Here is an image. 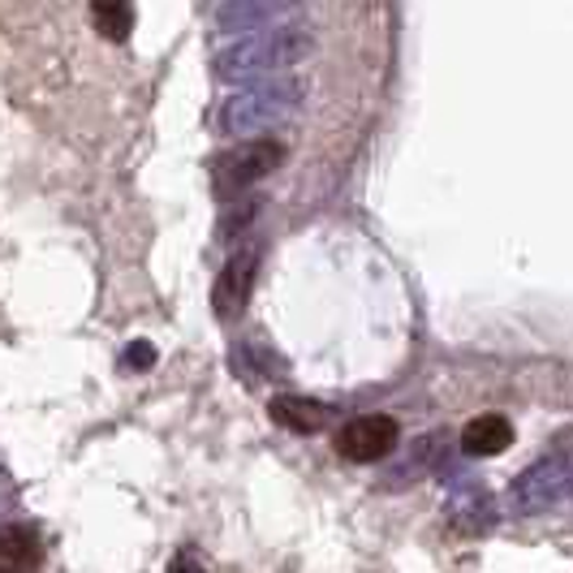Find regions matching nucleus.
Here are the masks:
<instances>
[{
    "label": "nucleus",
    "mask_w": 573,
    "mask_h": 573,
    "mask_svg": "<svg viewBox=\"0 0 573 573\" xmlns=\"http://www.w3.org/2000/svg\"><path fill=\"white\" fill-rule=\"evenodd\" d=\"M397 444H401V427H397V418L388 415H359L337 431V453L345 462H354V466L384 462Z\"/></svg>",
    "instance_id": "obj_1"
},
{
    "label": "nucleus",
    "mask_w": 573,
    "mask_h": 573,
    "mask_svg": "<svg viewBox=\"0 0 573 573\" xmlns=\"http://www.w3.org/2000/svg\"><path fill=\"white\" fill-rule=\"evenodd\" d=\"M280 143H272V139H255V143H242L238 152H229V156L220 159V181L224 186H233V190H242V186H251V181H260L267 177L276 164H280Z\"/></svg>",
    "instance_id": "obj_2"
},
{
    "label": "nucleus",
    "mask_w": 573,
    "mask_h": 573,
    "mask_svg": "<svg viewBox=\"0 0 573 573\" xmlns=\"http://www.w3.org/2000/svg\"><path fill=\"white\" fill-rule=\"evenodd\" d=\"M255 263H260L255 251H238L233 260L224 263V272L216 280V315L220 319H238L242 315L251 289H255Z\"/></svg>",
    "instance_id": "obj_3"
},
{
    "label": "nucleus",
    "mask_w": 573,
    "mask_h": 573,
    "mask_svg": "<svg viewBox=\"0 0 573 573\" xmlns=\"http://www.w3.org/2000/svg\"><path fill=\"white\" fill-rule=\"evenodd\" d=\"M514 444V422L505 415H478L462 431V449L470 458H500Z\"/></svg>",
    "instance_id": "obj_4"
},
{
    "label": "nucleus",
    "mask_w": 573,
    "mask_h": 573,
    "mask_svg": "<svg viewBox=\"0 0 573 573\" xmlns=\"http://www.w3.org/2000/svg\"><path fill=\"white\" fill-rule=\"evenodd\" d=\"M267 415L276 427H285V431H294V436H315V431H323L328 427V406L323 401H315V397H276L272 406H267Z\"/></svg>",
    "instance_id": "obj_5"
},
{
    "label": "nucleus",
    "mask_w": 573,
    "mask_h": 573,
    "mask_svg": "<svg viewBox=\"0 0 573 573\" xmlns=\"http://www.w3.org/2000/svg\"><path fill=\"white\" fill-rule=\"evenodd\" d=\"M40 565V539L26 526H0V573H31Z\"/></svg>",
    "instance_id": "obj_6"
},
{
    "label": "nucleus",
    "mask_w": 573,
    "mask_h": 573,
    "mask_svg": "<svg viewBox=\"0 0 573 573\" xmlns=\"http://www.w3.org/2000/svg\"><path fill=\"white\" fill-rule=\"evenodd\" d=\"M91 22L108 44H125L134 31V9L130 4H91Z\"/></svg>",
    "instance_id": "obj_7"
},
{
    "label": "nucleus",
    "mask_w": 573,
    "mask_h": 573,
    "mask_svg": "<svg viewBox=\"0 0 573 573\" xmlns=\"http://www.w3.org/2000/svg\"><path fill=\"white\" fill-rule=\"evenodd\" d=\"M168 573H203V561H199L195 552H177V561H173Z\"/></svg>",
    "instance_id": "obj_8"
}]
</instances>
